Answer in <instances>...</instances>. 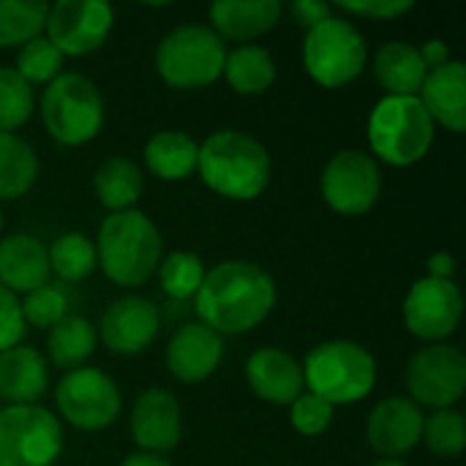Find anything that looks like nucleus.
<instances>
[{"mask_svg":"<svg viewBox=\"0 0 466 466\" xmlns=\"http://www.w3.org/2000/svg\"><path fill=\"white\" fill-rule=\"evenodd\" d=\"M276 279L257 262L227 259L205 273L194 311L205 328L224 336H243L259 328L276 309Z\"/></svg>","mask_w":466,"mask_h":466,"instance_id":"1","label":"nucleus"},{"mask_svg":"<svg viewBox=\"0 0 466 466\" xmlns=\"http://www.w3.org/2000/svg\"><path fill=\"white\" fill-rule=\"evenodd\" d=\"M197 172L202 183L232 202H251L270 186V153L246 131L221 128L199 145Z\"/></svg>","mask_w":466,"mask_h":466,"instance_id":"2","label":"nucleus"},{"mask_svg":"<svg viewBox=\"0 0 466 466\" xmlns=\"http://www.w3.org/2000/svg\"><path fill=\"white\" fill-rule=\"evenodd\" d=\"M96 257L101 273L112 284L134 289L156 276L164 259V238L153 218L137 208L109 213L98 229Z\"/></svg>","mask_w":466,"mask_h":466,"instance_id":"3","label":"nucleus"},{"mask_svg":"<svg viewBox=\"0 0 466 466\" xmlns=\"http://www.w3.org/2000/svg\"><path fill=\"white\" fill-rule=\"evenodd\" d=\"M303 380L306 390L325 399L330 407L358 404L369 399L377 385V360L358 341H322L306 355Z\"/></svg>","mask_w":466,"mask_h":466,"instance_id":"4","label":"nucleus"},{"mask_svg":"<svg viewBox=\"0 0 466 466\" xmlns=\"http://www.w3.org/2000/svg\"><path fill=\"white\" fill-rule=\"evenodd\" d=\"M437 126L418 96H385L369 115V145L374 158L390 167H412L434 145Z\"/></svg>","mask_w":466,"mask_h":466,"instance_id":"5","label":"nucleus"},{"mask_svg":"<svg viewBox=\"0 0 466 466\" xmlns=\"http://www.w3.org/2000/svg\"><path fill=\"white\" fill-rule=\"evenodd\" d=\"M106 106L98 85L85 74H60L41 93V123L63 147H79L104 128Z\"/></svg>","mask_w":466,"mask_h":466,"instance_id":"6","label":"nucleus"},{"mask_svg":"<svg viewBox=\"0 0 466 466\" xmlns=\"http://www.w3.org/2000/svg\"><path fill=\"white\" fill-rule=\"evenodd\" d=\"M227 46L205 25H177L156 46V71L175 90H202L224 76Z\"/></svg>","mask_w":466,"mask_h":466,"instance_id":"7","label":"nucleus"},{"mask_svg":"<svg viewBox=\"0 0 466 466\" xmlns=\"http://www.w3.org/2000/svg\"><path fill=\"white\" fill-rule=\"evenodd\" d=\"M366 38L350 19L333 14L317 27L306 30L303 68L319 87H347L366 71Z\"/></svg>","mask_w":466,"mask_h":466,"instance_id":"8","label":"nucleus"},{"mask_svg":"<svg viewBox=\"0 0 466 466\" xmlns=\"http://www.w3.org/2000/svg\"><path fill=\"white\" fill-rule=\"evenodd\" d=\"M60 451L63 429L46 407L0 410V466H52Z\"/></svg>","mask_w":466,"mask_h":466,"instance_id":"9","label":"nucleus"},{"mask_svg":"<svg viewBox=\"0 0 466 466\" xmlns=\"http://www.w3.org/2000/svg\"><path fill=\"white\" fill-rule=\"evenodd\" d=\"M55 404L60 418L79 431L109 429L123 407L115 380L93 366L66 371L55 388Z\"/></svg>","mask_w":466,"mask_h":466,"instance_id":"10","label":"nucleus"},{"mask_svg":"<svg viewBox=\"0 0 466 466\" xmlns=\"http://www.w3.org/2000/svg\"><path fill=\"white\" fill-rule=\"evenodd\" d=\"M322 199L339 216L369 213L382 194L380 161L366 150H339L322 169Z\"/></svg>","mask_w":466,"mask_h":466,"instance_id":"11","label":"nucleus"},{"mask_svg":"<svg viewBox=\"0 0 466 466\" xmlns=\"http://www.w3.org/2000/svg\"><path fill=\"white\" fill-rule=\"evenodd\" d=\"M466 390V358L453 344H429L407 363L410 401L429 410H451Z\"/></svg>","mask_w":466,"mask_h":466,"instance_id":"12","label":"nucleus"},{"mask_svg":"<svg viewBox=\"0 0 466 466\" xmlns=\"http://www.w3.org/2000/svg\"><path fill=\"white\" fill-rule=\"evenodd\" d=\"M115 25L106 0H57L46 11L44 33L63 57H85L98 52Z\"/></svg>","mask_w":466,"mask_h":466,"instance_id":"13","label":"nucleus"},{"mask_svg":"<svg viewBox=\"0 0 466 466\" xmlns=\"http://www.w3.org/2000/svg\"><path fill=\"white\" fill-rule=\"evenodd\" d=\"M464 295L453 281L418 279L404 298V325L426 344H445L461 325Z\"/></svg>","mask_w":466,"mask_h":466,"instance_id":"14","label":"nucleus"},{"mask_svg":"<svg viewBox=\"0 0 466 466\" xmlns=\"http://www.w3.org/2000/svg\"><path fill=\"white\" fill-rule=\"evenodd\" d=\"M161 330L158 306L142 295H123L112 300L98 322V339L115 355L131 358L145 352Z\"/></svg>","mask_w":466,"mask_h":466,"instance_id":"15","label":"nucleus"},{"mask_svg":"<svg viewBox=\"0 0 466 466\" xmlns=\"http://www.w3.org/2000/svg\"><path fill=\"white\" fill-rule=\"evenodd\" d=\"M183 410L180 401L164 388H147L139 393L131 410V440L139 453L164 456L180 445Z\"/></svg>","mask_w":466,"mask_h":466,"instance_id":"16","label":"nucleus"},{"mask_svg":"<svg viewBox=\"0 0 466 466\" xmlns=\"http://www.w3.org/2000/svg\"><path fill=\"white\" fill-rule=\"evenodd\" d=\"M423 412L415 401H410L407 396H390L382 399L371 415H369V426H366V437L369 445L377 456L382 459H399L407 456L410 451H415L423 440Z\"/></svg>","mask_w":466,"mask_h":466,"instance_id":"17","label":"nucleus"},{"mask_svg":"<svg viewBox=\"0 0 466 466\" xmlns=\"http://www.w3.org/2000/svg\"><path fill=\"white\" fill-rule=\"evenodd\" d=\"M224 360V339L202 322L177 328L167 344V369L183 385L210 380Z\"/></svg>","mask_w":466,"mask_h":466,"instance_id":"18","label":"nucleus"},{"mask_svg":"<svg viewBox=\"0 0 466 466\" xmlns=\"http://www.w3.org/2000/svg\"><path fill=\"white\" fill-rule=\"evenodd\" d=\"M246 380L257 399L276 407H289L298 396L306 393L303 363H298L281 347H259L246 360Z\"/></svg>","mask_w":466,"mask_h":466,"instance_id":"19","label":"nucleus"},{"mask_svg":"<svg viewBox=\"0 0 466 466\" xmlns=\"http://www.w3.org/2000/svg\"><path fill=\"white\" fill-rule=\"evenodd\" d=\"M49 254L38 238L14 232L0 240V287L14 295H27L49 284Z\"/></svg>","mask_w":466,"mask_h":466,"instance_id":"20","label":"nucleus"},{"mask_svg":"<svg viewBox=\"0 0 466 466\" xmlns=\"http://www.w3.org/2000/svg\"><path fill=\"white\" fill-rule=\"evenodd\" d=\"M418 98L431 115L434 126H445L453 134L466 131V66L461 60H448L445 66L429 71Z\"/></svg>","mask_w":466,"mask_h":466,"instance_id":"21","label":"nucleus"},{"mask_svg":"<svg viewBox=\"0 0 466 466\" xmlns=\"http://www.w3.org/2000/svg\"><path fill=\"white\" fill-rule=\"evenodd\" d=\"M49 388V363L33 347H11L0 352V399L8 407L38 404Z\"/></svg>","mask_w":466,"mask_h":466,"instance_id":"22","label":"nucleus"},{"mask_svg":"<svg viewBox=\"0 0 466 466\" xmlns=\"http://www.w3.org/2000/svg\"><path fill=\"white\" fill-rule=\"evenodd\" d=\"M279 0H216L210 5L213 33L224 41H251L270 33L281 22Z\"/></svg>","mask_w":466,"mask_h":466,"instance_id":"23","label":"nucleus"},{"mask_svg":"<svg viewBox=\"0 0 466 466\" xmlns=\"http://www.w3.org/2000/svg\"><path fill=\"white\" fill-rule=\"evenodd\" d=\"M374 76L388 96H418L429 68L420 49L410 41H388L374 55Z\"/></svg>","mask_w":466,"mask_h":466,"instance_id":"24","label":"nucleus"},{"mask_svg":"<svg viewBox=\"0 0 466 466\" xmlns=\"http://www.w3.org/2000/svg\"><path fill=\"white\" fill-rule=\"evenodd\" d=\"M197 161H199V145L177 128L158 131L145 145V164L150 175L167 183L191 177L197 172Z\"/></svg>","mask_w":466,"mask_h":466,"instance_id":"25","label":"nucleus"},{"mask_svg":"<svg viewBox=\"0 0 466 466\" xmlns=\"http://www.w3.org/2000/svg\"><path fill=\"white\" fill-rule=\"evenodd\" d=\"M93 188H96L98 202L106 210H112V213L134 210V205L139 202L142 188H145V175L137 161H131L126 156H112L96 169Z\"/></svg>","mask_w":466,"mask_h":466,"instance_id":"26","label":"nucleus"},{"mask_svg":"<svg viewBox=\"0 0 466 466\" xmlns=\"http://www.w3.org/2000/svg\"><path fill=\"white\" fill-rule=\"evenodd\" d=\"M96 339H98L96 325L87 317L66 314L46 336V363L63 371L82 369L96 350Z\"/></svg>","mask_w":466,"mask_h":466,"instance_id":"27","label":"nucleus"},{"mask_svg":"<svg viewBox=\"0 0 466 466\" xmlns=\"http://www.w3.org/2000/svg\"><path fill=\"white\" fill-rule=\"evenodd\" d=\"M276 60L265 46L257 44H243L232 52H227L224 63V76L229 87L240 96H262L273 87L276 82Z\"/></svg>","mask_w":466,"mask_h":466,"instance_id":"28","label":"nucleus"},{"mask_svg":"<svg viewBox=\"0 0 466 466\" xmlns=\"http://www.w3.org/2000/svg\"><path fill=\"white\" fill-rule=\"evenodd\" d=\"M38 156L16 134H0V202L25 197L38 180Z\"/></svg>","mask_w":466,"mask_h":466,"instance_id":"29","label":"nucleus"},{"mask_svg":"<svg viewBox=\"0 0 466 466\" xmlns=\"http://www.w3.org/2000/svg\"><path fill=\"white\" fill-rule=\"evenodd\" d=\"M46 254H49V270L63 284H79L90 279L93 270L98 268L96 243L85 232H63L60 238L52 240Z\"/></svg>","mask_w":466,"mask_h":466,"instance_id":"30","label":"nucleus"},{"mask_svg":"<svg viewBox=\"0 0 466 466\" xmlns=\"http://www.w3.org/2000/svg\"><path fill=\"white\" fill-rule=\"evenodd\" d=\"M49 5L41 0H0V49L44 35Z\"/></svg>","mask_w":466,"mask_h":466,"instance_id":"31","label":"nucleus"},{"mask_svg":"<svg viewBox=\"0 0 466 466\" xmlns=\"http://www.w3.org/2000/svg\"><path fill=\"white\" fill-rule=\"evenodd\" d=\"M158 281L161 289L172 300H194L202 281H205V262L194 251H172L158 265Z\"/></svg>","mask_w":466,"mask_h":466,"instance_id":"32","label":"nucleus"},{"mask_svg":"<svg viewBox=\"0 0 466 466\" xmlns=\"http://www.w3.org/2000/svg\"><path fill=\"white\" fill-rule=\"evenodd\" d=\"M426 448L440 459H459L466 445V423L464 415L451 410H437L423 420V440Z\"/></svg>","mask_w":466,"mask_h":466,"instance_id":"33","label":"nucleus"},{"mask_svg":"<svg viewBox=\"0 0 466 466\" xmlns=\"http://www.w3.org/2000/svg\"><path fill=\"white\" fill-rule=\"evenodd\" d=\"M63 63L66 57L57 52V46L46 38V35H38L33 41H27L25 46H19V55H16V74L33 87V85H49L52 79H57L63 74Z\"/></svg>","mask_w":466,"mask_h":466,"instance_id":"34","label":"nucleus"},{"mask_svg":"<svg viewBox=\"0 0 466 466\" xmlns=\"http://www.w3.org/2000/svg\"><path fill=\"white\" fill-rule=\"evenodd\" d=\"M33 87L8 66H0V134H14L33 115Z\"/></svg>","mask_w":466,"mask_h":466,"instance_id":"35","label":"nucleus"},{"mask_svg":"<svg viewBox=\"0 0 466 466\" xmlns=\"http://www.w3.org/2000/svg\"><path fill=\"white\" fill-rule=\"evenodd\" d=\"M19 306H22L25 325L52 330L68 314V295L60 284H44L27 292L25 300H19Z\"/></svg>","mask_w":466,"mask_h":466,"instance_id":"36","label":"nucleus"},{"mask_svg":"<svg viewBox=\"0 0 466 466\" xmlns=\"http://www.w3.org/2000/svg\"><path fill=\"white\" fill-rule=\"evenodd\" d=\"M333 415H336V407H330L325 399L309 390L289 404V423L303 437H322L330 429Z\"/></svg>","mask_w":466,"mask_h":466,"instance_id":"37","label":"nucleus"},{"mask_svg":"<svg viewBox=\"0 0 466 466\" xmlns=\"http://www.w3.org/2000/svg\"><path fill=\"white\" fill-rule=\"evenodd\" d=\"M336 8L363 16V19L388 22V19H399V16L410 14L415 8V0H341V3H336Z\"/></svg>","mask_w":466,"mask_h":466,"instance_id":"38","label":"nucleus"},{"mask_svg":"<svg viewBox=\"0 0 466 466\" xmlns=\"http://www.w3.org/2000/svg\"><path fill=\"white\" fill-rule=\"evenodd\" d=\"M25 317H22V306L19 298L14 292H8L5 287H0V352L19 347L22 336H25Z\"/></svg>","mask_w":466,"mask_h":466,"instance_id":"39","label":"nucleus"},{"mask_svg":"<svg viewBox=\"0 0 466 466\" xmlns=\"http://www.w3.org/2000/svg\"><path fill=\"white\" fill-rule=\"evenodd\" d=\"M289 14H292V19L300 27L311 30L319 22H325L328 16H333V5L330 3H322V0H298V3L289 5Z\"/></svg>","mask_w":466,"mask_h":466,"instance_id":"40","label":"nucleus"},{"mask_svg":"<svg viewBox=\"0 0 466 466\" xmlns=\"http://www.w3.org/2000/svg\"><path fill=\"white\" fill-rule=\"evenodd\" d=\"M420 49V57H423V63H426V68L429 71H434V68H440V66H445L448 60H453L451 57V46L442 41V38H429L423 46H418Z\"/></svg>","mask_w":466,"mask_h":466,"instance_id":"41","label":"nucleus"},{"mask_svg":"<svg viewBox=\"0 0 466 466\" xmlns=\"http://www.w3.org/2000/svg\"><path fill=\"white\" fill-rule=\"evenodd\" d=\"M456 273V259L448 251H437L429 257V279H440V281H453Z\"/></svg>","mask_w":466,"mask_h":466,"instance_id":"42","label":"nucleus"},{"mask_svg":"<svg viewBox=\"0 0 466 466\" xmlns=\"http://www.w3.org/2000/svg\"><path fill=\"white\" fill-rule=\"evenodd\" d=\"M120 466H172L164 456H150V453H131L126 456Z\"/></svg>","mask_w":466,"mask_h":466,"instance_id":"43","label":"nucleus"},{"mask_svg":"<svg viewBox=\"0 0 466 466\" xmlns=\"http://www.w3.org/2000/svg\"><path fill=\"white\" fill-rule=\"evenodd\" d=\"M371 466H407L404 461H399V459H380L377 464H371Z\"/></svg>","mask_w":466,"mask_h":466,"instance_id":"44","label":"nucleus"},{"mask_svg":"<svg viewBox=\"0 0 466 466\" xmlns=\"http://www.w3.org/2000/svg\"><path fill=\"white\" fill-rule=\"evenodd\" d=\"M0 232H3V213H0Z\"/></svg>","mask_w":466,"mask_h":466,"instance_id":"45","label":"nucleus"}]
</instances>
